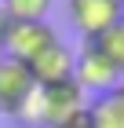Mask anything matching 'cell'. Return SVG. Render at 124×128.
<instances>
[{
    "instance_id": "obj_9",
    "label": "cell",
    "mask_w": 124,
    "mask_h": 128,
    "mask_svg": "<svg viewBox=\"0 0 124 128\" xmlns=\"http://www.w3.org/2000/svg\"><path fill=\"white\" fill-rule=\"evenodd\" d=\"M55 0H0L11 22H44Z\"/></svg>"
},
{
    "instance_id": "obj_6",
    "label": "cell",
    "mask_w": 124,
    "mask_h": 128,
    "mask_svg": "<svg viewBox=\"0 0 124 128\" xmlns=\"http://www.w3.org/2000/svg\"><path fill=\"white\" fill-rule=\"evenodd\" d=\"M73 62H77V51H69L62 40H55V44H48L37 59L29 62V73H33V80L40 88H48V84L73 80Z\"/></svg>"
},
{
    "instance_id": "obj_11",
    "label": "cell",
    "mask_w": 124,
    "mask_h": 128,
    "mask_svg": "<svg viewBox=\"0 0 124 128\" xmlns=\"http://www.w3.org/2000/svg\"><path fill=\"white\" fill-rule=\"evenodd\" d=\"M117 4H121V8H124V0H117Z\"/></svg>"
},
{
    "instance_id": "obj_5",
    "label": "cell",
    "mask_w": 124,
    "mask_h": 128,
    "mask_svg": "<svg viewBox=\"0 0 124 128\" xmlns=\"http://www.w3.org/2000/svg\"><path fill=\"white\" fill-rule=\"evenodd\" d=\"M33 88H37V80H33L29 66H22L15 59H0V114L18 117L26 99L33 95Z\"/></svg>"
},
{
    "instance_id": "obj_8",
    "label": "cell",
    "mask_w": 124,
    "mask_h": 128,
    "mask_svg": "<svg viewBox=\"0 0 124 128\" xmlns=\"http://www.w3.org/2000/svg\"><path fill=\"white\" fill-rule=\"evenodd\" d=\"M91 44H95V48L102 51L106 59H110V62H113V66L124 73V15H121V18H117L106 33H99Z\"/></svg>"
},
{
    "instance_id": "obj_3",
    "label": "cell",
    "mask_w": 124,
    "mask_h": 128,
    "mask_svg": "<svg viewBox=\"0 0 124 128\" xmlns=\"http://www.w3.org/2000/svg\"><path fill=\"white\" fill-rule=\"evenodd\" d=\"M55 40H58V33L51 30L48 22H11L4 40H0V48H4V59H15L22 66H29Z\"/></svg>"
},
{
    "instance_id": "obj_1",
    "label": "cell",
    "mask_w": 124,
    "mask_h": 128,
    "mask_svg": "<svg viewBox=\"0 0 124 128\" xmlns=\"http://www.w3.org/2000/svg\"><path fill=\"white\" fill-rule=\"evenodd\" d=\"M80 114H88V95L80 92L77 80H62V84H48V88L37 84L15 121L26 128H62Z\"/></svg>"
},
{
    "instance_id": "obj_12",
    "label": "cell",
    "mask_w": 124,
    "mask_h": 128,
    "mask_svg": "<svg viewBox=\"0 0 124 128\" xmlns=\"http://www.w3.org/2000/svg\"><path fill=\"white\" fill-rule=\"evenodd\" d=\"M0 59H4V51H0Z\"/></svg>"
},
{
    "instance_id": "obj_7",
    "label": "cell",
    "mask_w": 124,
    "mask_h": 128,
    "mask_svg": "<svg viewBox=\"0 0 124 128\" xmlns=\"http://www.w3.org/2000/svg\"><path fill=\"white\" fill-rule=\"evenodd\" d=\"M88 117L95 128H124V84L110 95H99L88 106Z\"/></svg>"
},
{
    "instance_id": "obj_10",
    "label": "cell",
    "mask_w": 124,
    "mask_h": 128,
    "mask_svg": "<svg viewBox=\"0 0 124 128\" xmlns=\"http://www.w3.org/2000/svg\"><path fill=\"white\" fill-rule=\"evenodd\" d=\"M62 128H95V124H91V117H88V114H80V117H73L69 124H62Z\"/></svg>"
},
{
    "instance_id": "obj_2",
    "label": "cell",
    "mask_w": 124,
    "mask_h": 128,
    "mask_svg": "<svg viewBox=\"0 0 124 128\" xmlns=\"http://www.w3.org/2000/svg\"><path fill=\"white\" fill-rule=\"evenodd\" d=\"M73 80L80 84V92H91V95H110V92H117L121 88V80H124V73L113 66V62L106 59L102 51L91 44V40H84V48L77 51V62H73Z\"/></svg>"
},
{
    "instance_id": "obj_4",
    "label": "cell",
    "mask_w": 124,
    "mask_h": 128,
    "mask_svg": "<svg viewBox=\"0 0 124 128\" xmlns=\"http://www.w3.org/2000/svg\"><path fill=\"white\" fill-rule=\"evenodd\" d=\"M66 15H69V26L84 40H95L124 15V8L117 0H66Z\"/></svg>"
}]
</instances>
